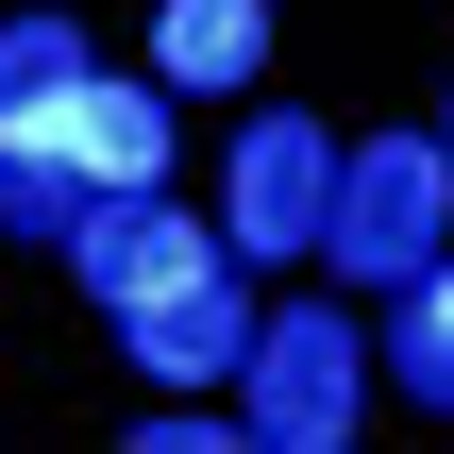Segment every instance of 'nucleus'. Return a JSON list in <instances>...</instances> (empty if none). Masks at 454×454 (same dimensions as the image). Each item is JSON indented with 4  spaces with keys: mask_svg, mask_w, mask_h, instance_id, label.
<instances>
[{
    "mask_svg": "<svg viewBox=\"0 0 454 454\" xmlns=\"http://www.w3.org/2000/svg\"><path fill=\"white\" fill-rule=\"evenodd\" d=\"M438 219H454V135H371V152H337L320 253H337V286H421Z\"/></svg>",
    "mask_w": 454,
    "mask_h": 454,
    "instance_id": "1",
    "label": "nucleus"
},
{
    "mask_svg": "<svg viewBox=\"0 0 454 454\" xmlns=\"http://www.w3.org/2000/svg\"><path fill=\"white\" fill-rule=\"evenodd\" d=\"M0 152L67 168L84 202H118V185H168V84H118V67H67L51 101H17V118H0Z\"/></svg>",
    "mask_w": 454,
    "mask_h": 454,
    "instance_id": "2",
    "label": "nucleus"
},
{
    "mask_svg": "<svg viewBox=\"0 0 454 454\" xmlns=\"http://www.w3.org/2000/svg\"><path fill=\"white\" fill-rule=\"evenodd\" d=\"M320 219H337V135L286 118V101H253V118H236V168H219V236H236V270L320 253Z\"/></svg>",
    "mask_w": 454,
    "mask_h": 454,
    "instance_id": "3",
    "label": "nucleus"
},
{
    "mask_svg": "<svg viewBox=\"0 0 454 454\" xmlns=\"http://www.w3.org/2000/svg\"><path fill=\"white\" fill-rule=\"evenodd\" d=\"M354 303H286V320H253V354H236V387H253V438L270 454H337L354 438Z\"/></svg>",
    "mask_w": 454,
    "mask_h": 454,
    "instance_id": "4",
    "label": "nucleus"
},
{
    "mask_svg": "<svg viewBox=\"0 0 454 454\" xmlns=\"http://www.w3.org/2000/svg\"><path fill=\"white\" fill-rule=\"evenodd\" d=\"M67 270L101 286V320H135V303H168V286H202V270H236V236H202L168 185H118L84 236H67Z\"/></svg>",
    "mask_w": 454,
    "mask_h": 454,
    "instance_id": "5",
    "label": "nucleus"
},
{
    "mask_svg": "<svg viewBox=\"0 0 454 454\" xmlns=\"http://www.w3.org/2000/svg\"><path fill=\"white\" fill-rule=\"evenodd\" d=\"M118 337H135V371H152V387H219V371L253 354V286H236V270H202V286L135 303Z\"/></svg>",
    "mask_w": 454,
    "mask_h": 454,
    "instance_id": "6",
    "label": "nucleus"
},
{
    "mask_svg": "<svg viewBox=\"0 0 454 454\" xmlns=\"http://www.w3.org/2000/svg\"><path fill=\"white\" fill-rule=\"evenodd\" d=\"M270 51V0H168L152 17V84H253Z\"/></svg>",
    "mask_w": 454,
    "mask_h": 454,
    "instance_id": "7",
    "label": "nucleus"
},
{
    "mask_svg": "<svg viewBox=\"0 0 454 454\" xmlns=\"http://www.w3.org/2000/svg\"><path fill=\"white\" fill-rule=\"evenodd\" d=\"M387 387L404 404H454V253L404 286V320H387Z\"/></svg>",
    "mask_w": 454,
    "mask_h": 454,
    "instance_id": "8",
    "label": "nucleus"
},
{
    "mask_svg": "<svg viewBox=\"0 0 454 454\" xmlns=\"http://www.w3.org/2000/svg\"><path fill=\"white\" fill-rule=\"evenodd\" d=\"M67 67H101V51H84L67 17H0V118H17V101H51Z\"/></svg>",
    "mask_w": 454,
    "mask_h": 454,
    "instance_id": "9",
    "label": "nucleus"
},
{
    "mask_svg": "<svg viewBox=\"0 0 454 454\" xmlns=\"http://www.w3.org/2000/svg\"><path fill=\"white\" fill-rule=\"evenodd\" d=\"M438 135H454V101H438Z\"/></svg>",
    "mask_w": 454,
    "mask_h": 454,
    "instance_id": "10",
    "label": "nucleus"
}]
</instances>
